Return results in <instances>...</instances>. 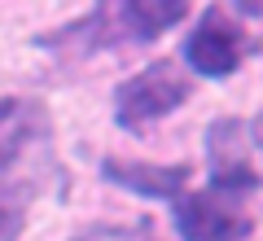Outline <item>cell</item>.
Returning <instances> with one entry per match:
<instances>
[{
	"label": "cell",
	"mask_w": 263,
	"mask_h": 241,
	"mask_svg": "<svg viewBox=\"0 0 263 241\" xmlns=\"http://www.w3.org/2000/svg\"><path fill=\"white\" fill-rule=\"evenodd\" d=\"M193 97V79L176 62H149L114 88V123L123 132H145Z\"/></svg>",
	"instance_id": "2"
},
{
	"label": "cell",
	"mask_w": 263,
	"mask_h": 241,
	"mask_svg": "<svg viewBox=\"0 0 263 241\" xmlns=\"http://www.w3.org/2000/svg\"><path fill=\"white\" fill-rule=\"evenodd\" d=\"M237 13H259L263 18V5H237Z\"/></svg>",
	"instance_id": "9"
},
{
	"label": "cell",
	"mask_w": 263,
	"mask_h": 241,
	"mask_svg": "<svg viewBox=\"0 0 263 241\" xmlns=\"http://www.w3.org/2000/svg\"><path fill=\"white\" fill-rule=\"evenodd\" d=\"M246 27L237 18H228V9H202V18L193 22V31L184 35V66L202 79H228V75L241 70L246 62Z\"/></svg>",
	"instance_id": "4"
},
{
	"label": "cell",
	"mask_w": 263,
	"mask_h": 241,
	"mask_svg": "<svg viewBox=\"0 0 263 241\" xmlns=\"http://www.w3.org/2000/svg\"><path fill=\"white\" fill-rule=\"evenodd\" d=\"M193 167L189 162H141V158H101V180L119 184L123 193L149 197V202H176L184 193Z\"/></svg>",
	"instance_id": "6"
},
{
	"label": "cell",
	"mask_w": 263,
	"mask_h": 241,
	"mask_svg": "<svg viewBox=\"0 0 263 241\" xmlns=\"http://www.w3.org/2000/svg\"><path fill=\"white\" fill-rule=\"evenodd\" d=\"M62 184L48 105L35 97H0V241H18L31 206Z\"/></svg>",
	"instance_id": "1"
},
{
	"label": "cell",
	"mask_w": 263,
	"mask_h": 241,
	"mask_svg": "<svg viewBox=\"0 0 263 241\" xmlns=\"http://www.w3.org/2000/svg\"><path fill=\"white\" fill-rule=\"evenodd\" d=\"M110 9H114V27H119L123 44H154L189 18L184 0H123Z\"/></svg>",
	"instance_id": "7"
},
{
	"label": "cell",
	"mask_w": 263,
	"mask_h": 241,
	"mask_svg": "<svg viewBox=\"0 0 263 241\" xmlns=\"http://www.w3.org/2000/svg\"><path fill=\"white\" fill-rule=\"evenodd\" d=\"M202 145H206V162H211V189L250 197L263 184V171L254 167L250 132L241 119H215L202 136Z\"/></svg>",
	"instance_id": "5"
},
{
	"label": "cell",
	"mask_w": 263,
	"mask_h": 241,
	"mask_svg": "<svg viewBox=\"0 0 263 241\" xmlns=\"http://www.w3.org/2000/svg\"><path fill=\"white\" fill-rule=\"evenodd\" d=\"M254 136H259V145H263V119H259V132H254Z\"/></svg>",
	"instance_id": "10"
},
{
	"label": "cell",
	"mask_w": 263,
	"mask_h": 241,
	"mask_svg": "<svg viewBox=\"0 0 263 241\" xmlns=\"http://www.w3.org/2000/svg\"><path fill=\"white\" fill-rule=\"evenodd\" d=\"M70 241H101V237H97V224H92L88 232H79V237H70Z\"/></svg>",
	"instance_id": "8"
},
{
	"label": "cell",
	"mask_w": 263,
	"mask_h": 241,
	"mask_svg": "<svg viewBox=\"0 0 263 241\" xmlns=\"http://www.w3.org/2000/svg\"><path fill=\"white\" fill-rule=\"evenodd\" d=\"M171 224L180 241H246L254 228V219L246 215V197L211 184L197 193H180L171 206Z\"/></svg>",
	"instance_id": "3"
}]
</instances>
